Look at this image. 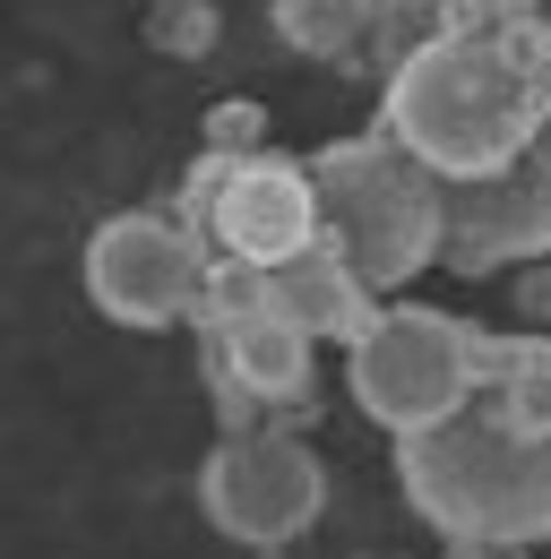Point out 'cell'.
<instances>
[{"label": "cell", "instance_id": "obj_1", "mask_svg": "<svg viewBox=\"0 0 551 559\" xmlns=\"http://www.w3.org/2000/svg\"><path fill=\"white\" fill-rule=\"evenodd\" d=\"M397 490L457 559L551 543V336H482L466 405L397 439Z\"/></svg>", "mask_w": 551, "mask_h": 559}, {"label": "cell", "instance_id": "obj_2", "mask_svg": "<svg viewBox=\"0 0 551 559\" xmlns=\"http://www.w3.org/2000/svg\"><path fill=\"white\" fill-rule=\"evenodd\" d=\"M551 130V0H439V35L379 95V139L431 181H491Z\"/></svg>", "mask_w": 551, "mask_h": 559}, {"label": "cell", "instance_id": "obj_3", "mask_svg": "<svg viewBox=\"0 0 551 559\" xmlns=\"http://www.w3.org/2000/svg\"><path fill=\"white\" fill-rule=\"evenodd\" d=\"M310 190H319V241H337V259L371 293H397L422 267H439V181L388 139L319 146Z\"/></svg>", "mask_w": 551, "mask_h": 559}, {"label": "cell", "instance_id": "obj_4", "mask_svg": "<svg viewBox=\"0 0 551 559\" xmlns=\"http://www.w3.org/2000/svg\"><path fill=\"white\" fill-rule=\"evenodd\" d=\"M474 345L482 328L431 301H388L371 319V336H353V405L379 421L388 439L431 430L466 405L474 388Z\"/></svg>", "mask_w": 551, "mask_h": 559}, {"label": "cell", "instance_id": "obj_5", "mask_svg": "<svg viewBox=\"0 0 551 559\" xmlns=\"http://www.w3.org/2000/svg\"><path fill=\"white\" fill-rule=\"evenodd\" d=\"M181 224L199 233L215 259H242V267H284L319 241V190H310V164L293 155H207L181 181Z\"/></svg>", "mask_w": 551, "mask_h": 559}, {"label": "cell", "instance_id": "obj_6", "mask_svg": "<svg viewBox=\"0 0 551 559\" xmlns=\"http://www.w3.org/2000/svg\"><path fill=\"white\" fill-rule=\"evenodd\" d=\"M199 508L224 543L250 551H284L319 525L328 508V465L302 430H233L199 465Z\"/></svg>", "mask_w": 551, "mask_h": 559}, {"label": "cell", "instance_id": "obj_7", "mask_svg": "<svg viewBox=\"0 0 551 559\" xmlns=\"http://www.w3.org/2000/svg\"><path fill=\"white\" fill-rule=\"evenodd\" d=\"M207 250L181 215H104L86 241V301L113 328H181L207 293Z\"/></svg>", "mask_w": 551, "mask_h": 559}, {"label": "cell", "instance_id": "obj_8", "mask_svg": "<svg viewBox=\"0 0 551 559\" xmlns=\"http://www.w3.org/2000/svg\"><path fill=\"white\" fill-rule=\"evenodd\" d=\"M551 259V130L491 181H439V267L500 276Z\"/></svg>", "mask_w": 551, "mask_h": 559}, {"label": "cell", "instance_id": "obj_9", "mask_svg": "<svg viewBox=\"0 0 551 559\" xmlns=\"http://www.w3.org/2000/svg\"><path fill=\"white\" fill-rule=\"evenodd\" d=\"M207 353V379H215V405H224V439L233 430H268L259 405H284V414H302L310 396H319V361H310V336L302 328H284L276 310L259 319H242V328H215L199 336Z\"/></svg>", "mask_w": 551, "mask_h": 559}, {"label": "cell", "instance_id": "obj_10", "mask_svg": "<svg viewBox=\"0 0 551 559\" xmlns=\"http://www.w3.org/2000/svg\"><path fill=\"white\" fill-rule=\"evenodd\" d=\"M268 310L284 319V328H302L310 345H319V336H344V345H353V336H371L379 293L337 259V241H310L302 259L268 267Z\"/></svg>", "mask_w": 551, "mask_h": 559}, {"label": "cell", "instance_id": "obj_11", "mask_svg": "<svg viewBox=\"0 0 551 559\" xmlns=\"http://www.w3.org/2000/svg\"><path fill=\"white\" fill-rule=\"evenodd\" d=\"M371 17H379V0H268L276 44L302 52V61H344V52H362V44H371Z\"/></svg>", "mask_w": 551, "mask_h": 559}, {"label": "cell", "instance_id": "obj_12", "mask_svg": "<svg viewBox=\"0 0 551 559\" xmlns=\"http://www.w3.org/2000/svg\"><path fill=\"white\" fill-rule=\"evenodd\" d=\"M439 35V0H379V17H371V52H379V78H397Z\"/></svg>", "mask_w": 551, "mask_h": 559}, {"label": "cell", "instance_id": "obj_13", "mask_svg": "<svg viewBox=\"0 0 551 559\" xmlns=\"http://www.w3.org/2000/svg\"><path fill=\"white\" fill-rule=\"evenodd\" d=\"M215 35H224V26H215L207 0H155V9H146V44H155L164 61H207Z\"/></svg>", "mask_w": 551, "mask_h": 559}, {"label": "cell", "instance_id": "obj_14", "mask_svg": "<svg viewBox=\"0 0 551 559\" xmlns=\"http://www.w3.org/2000/svg\"><path fill=\"white\" fill-rule=\"evenodd\" d=\"M207 155H268V112L250 104V95H233V104H215L199 130Z\"/></svg>", "mask_w": 551, "mask_h": 559}, {"label": "cell", "instance_id": "obj_15", "mask_svg": "<svg viewBox=\"0 0 551 559\" xmlns=\"http://www.w3.org/2000/svg\"><path fill=\"white\" fill-rule=\"evenodd\" d=\"M517 310H526L535 328L551 319V259H543V267H526V276H517Z\"/></svg>", "mask_w": 551, "mask_h": 559}, {"label": "cell", "instance_id": "obj_16", "mask_svg": "<svg viewBox=\"0 0 551 559\" xmlns=\"http://www.w3.org/2000/svg\"><path fill=\"white\" fill-rule=\"evenodd\" d=\"M379 559H388V551H379Z\"/></svg>", "mask_w": 551, "mask_h": 559}]
</instances>
